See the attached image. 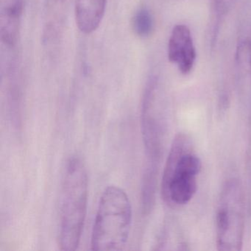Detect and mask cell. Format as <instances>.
<instances>
[{
	"mask_svg": "<svg viewBox=\"0 0 251 251\" xmlns=\"http://www.w3.org/2000/svg\"><path fill=\"white\" fill-rule=\"evenodd\" d=\"M88 189L84 163L73 156L66 166L60 195L58 245L62 251L78 248L87 212Z\"/></svg>",
	"mask_w": 251,
	"mask_h": 251,
	"instance_id": "cell-1",
	"label": "cell"
},
{
	"mask_svg": "<svg viewBox=\"0 0 251 251\" xmlns=\"http://www.w3.org/2000/svg\"><path fill=\"white\" fill-rule=\"evenodd\" d=\"M133 219L131 202L126 192L108 186L100 198L92 229L93 251H122L127 245Z\"/></svg>",
	"mask_w": 251,
	"mask_h": 251,
	"instance_id": "cell-2",
	"label": "cell"
},
{
	"mask_svg": "<svg viewBox=\"0 0 251 251\" xmlns=\"http://www.w3.org/2000/svg\"><path fill=\"white\" fill-rule=\"evenodd\" d=\"M192 151V144L186 135L176 136L161 180V195L170 206L186 205L196 194L201 161Z\"/></svg>",
	"mask_w": 251,
	"mask_h": 251,
	"instance_id": "cell-3",
	"label": "cell"
},
{
	"mask_svg": "<svg viewBox=\"0 0 251 251\" xmlns=\"http://www.w3.org/2000/svg\"><path fill=\"white\" fill-rule=\"evenodd\" d=\"M216 241L220 251H240L245 229V198L242 185L234 177L226 180L216 214Z\"/></svg>",
	"mask_w": 251,
	"mask_h": 251,
	"instance_id": "cell-4",
	"label": "cell"
},
{
	"mask_svg": "<svg viewBox=\"0 0 251 251\" xmlns=\"http://www.w3.org/2000/svg\"><path fill=\"white\" fill-rule=\"evenodd\" d=\"M141 128L146 153V166L158 169L165 135V114L158 81L152 77L142 99Z\"/></svg>",
	"mask_w": 251,
	"mask_h": 251,
	"instance_id": "cell-5",
	"label": "cell"
},
{
	"mask_svg": "<svg viewBox=\"0 0 251 251\" xmlns=\"http://www.w3.org/2000/svg\"><path fill=\"white\" fill-rule=\"evenodd\" d=\"M168 58L182 74L187 75L192 71L196 50L190 30L186 25H177L173 29L169 39Z\"/></svg>",
	"mask_w": 251,
	"mask_h": 251,
	"instance_id": "cell-6",
	"label": "cell"
},
{
	"mask_svg": "<svg viewBox=\"0 0 251 251\" xmlns=\"http://www.w3.org/2000/svg\"><path fill=\"white\" fill-rule=\"evenodd\" d=\"M23 10V0H0L1 40L7 46L17 44Z\"/></svg>",
	"mask_w": 251,
	"mask_h": 251,
	"instance_id": "cell-7",
	"label": "cell"
},
{
	"mask_svg": "<svg viewBox=\"0 0 251 251\" xmlns=\"http://www.w3.org/2000/svg\"><path fill=\"white\" fill-rule=\"evenodd\" d=\"M107 0H75L76 24L80 32L91 34L101 24L106 8Z\"/></svg>",
	"mask_w": 251,
	"mask_h": 251,
	"instance_id": "cell-8",
	"label": "cell"
},
{
	"mask_svg": "<svg viewBox=\"0 0 251 251\" xmlns=\"http://www.w3.org/2000/svg\"><path fill=\"white\" fill-rule=\"evenodd\" d=\"M131 25L133 31L138 37H149L154 30V20L151 11L146 8L138 9L132 17Z\"/></svg>",
	"mask_w": 251,
	"mask_h": 251,
	"instance_id": "cell-9",
	"label": "cell"
},
{
	"mask_svg": "<svg viewBox=\"0 0 251 251\" xmlns=\"http://www.w3.org/2000/svg\"><path fill=\"white\" fill-rule=\"evenodd\" d=\"M214 7L219 15H226L230 11L235 0H214Z\"/></svg>",
	"mask_w": 251,
	"mask_h": 251,
	"instance_id": "cell-10",
	"label": "cell"
},
{
	"mask_svg": "<svg viewBox=\"0 0 251 251\" xmlns=\"http://www.w3.org/2000/svg\"><path fill=\"white\" fill-rule=\"evenodd\" d=\"M247 173H248V180L250 182V186L251 185V132H250L249 144H248V151H247L246 161Z\"/></svg>",
	"mask_w": 251,
	"mask_h": 251,
	"instance_id": "cell-11",
	"label": "cell"
},
{
	"mask_svg": "<svg viewBox=\"0 0 251 251\" xmlns=\"http://www.w3.org/2000/svg\"><path fill=\"white\" fill-rule=\"evenodd\" d=\"M248 55H249V64L250 70H251V30L250 34L249 40L248 42Z\"/></svg>",
	"mask_w": 251,
	"mask_h": 251,
	"instance_id": "cell-12",
	"label": "cell"
}]
</instances>
